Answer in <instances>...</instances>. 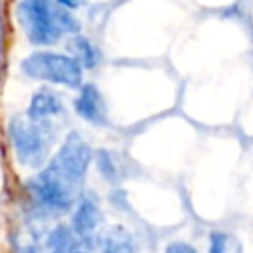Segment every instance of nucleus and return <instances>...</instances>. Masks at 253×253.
<instances>
[{"label": "nucleus", "mask_w": 253, "mask_h": 253, "mask_svg": "<svg viewBox=\"0 0 253 253\" xmlns=\"http://www.w3.org/2000/svg\"><path fill=\"white\" fill-rule=\"evenodd\" d=\"M18 18L34 45H51L63 34L79 30L77 20L55 0H20Z\"/></svg>", "instance_id": "obj_1"}, {"label": "nucleus", "mask_w": 253, "mask_h": 253, "mask_svg": "<svg viewBox=\"0 0 253 253\" xmlns=\"http://www.w3.org/2000/svg\"><path fill=\"white\" fill-rule=\"evenodd\" d=\"M55 134L51 121H36L28 113L12 115L8 121L10 144L18 162L26 168H42L47 162Z\"/></svg>", "instance_id": "obj_2"}, {"label": "nucleus", "mask_w": 253, "mask_h": 253, "mask_svg": "<svg viewBox=\"0 0 253 253\" xmlns=\"http://www.w3.org/2000/svg\"><path fill=\"white\" fill-rule=\"evenodd\" d=\"M22 71L30 79L57 83L71 89L83 87V65L67 53L34 51L22 61Z\"/></svg>", "instance_id": "obj_3"}, {"label": "nucleus", "mask_w": 253, "mask_h": 253, "mask_svg": "<svg viewBox=\"0 0 253 253\" xmlns=\"http://www.w3.org/2000/svg\"><path fill=\"white\" fill-rule=\"evenodd\" d=\"M91 160H93V150L85 142V138L79 132H69L63 144L59 146V150L49 158L45 168L51 174H55L59 180H63L67 186L81 192Z\"/></svg>", "instance_id": "obj_4"}, {"label": "nucleus", "mask_w": 253, "mask_h": 253, "mask_svg": "<svg viewBox=\"0 0 253 253\" xmlns=\"http://www.w3.org/2000/svg\"><path fill=\"white\" fill-rule=\"evenodd\" d=\"M103 225V210L93 192H83L81 198L77 200L73 208V217H71V229L73 233L81 239L85 247H93L97 243L99 233Z\"/></svg>", "instance_id": "obj_5"}, {"label": "nucleus", "mask_w": 253, "mask_h": 253, "mask_svg": "<svg viewBox=\"0 0 253 253\" xmlns=\"http://www.w3.org/2000/svg\"><path fill=\"white\" fill-rule=\"evenodd\" d=\"M73 107H75V113L83 121L97 125V126L107 125V105H105V99H103L99 87H95L93 83H85L79 89V93L73 101Z\"/></svg>", "instance_id": "obj_6"}, {"label": "nucleus", "mask_w": 253, "mask_h": 253, "mask_svg": "<svg viewBox=\"0 0 253 253\" xmlns=\"http://www.w3.org/2000/svg\"><path fill=\"white\" fill-rule=\"evenodd\" d=\"M99 253H140V243L125 225H109L97 237Z\"/></svg>", "instance_id": "obj_7"}, {"label": "nucleus", "mask_w": 253, "mask_h": 253, "mask_svg": "<svg viewBox=\"0 0 253 253\" xmlns=\"http://www.w3.org/2000/svg\"><path fill=\"white\" fill-rule=\"evenodd\" d=\"M26 113L36 121H51L53 117L63 113V103H61V99L55 91L40 89L32 95Z\"/></svg>", "instance_id": "obj_8"}, {"label": "nucleus", "mask_w": 253, "mask_h": 253, "mask_svg": "<svg viewBox=\"0 0 253 253\" xmlns=\"http://www.w3.org/2000/svg\"><path fill=\"white\" fill-rule=\"evenodd\" d=\"M208 253H243V245L235 233L215 229L208 237Z\"/></svg>", "instance_id": "obj_9"}, {"label": "nucleus", "mask_w": 253, "mask_h": 253, "mask_svg": "<svg viewBox=\"0 0 253 253\" xmlns=\"http://www.w3.org/2000/svg\"><path fill=\"white\" fill-rule=\"evenodd\" d=\"M45 235H42L36 227H26L14 237V251L16 253H43L45 251Z\"/></svg>", "instance_id": "obj_10"}, {"label": "nucleus", "mask_w": 253, "mask_h": 253, "mask_svg": "<svg viewBox=\"0 0 253 253\" xmlns=\"http://www.w3.org/2000/svg\"><path fill=\"white\" fill-rule=\"evenodd\" d=\"M69 51H71V57H75L83 67H95L99 63L97 47L87 38H83L79 34L69 42Z\"/></svg>", "instance_id": "obj_11"}, {"label": "nucleus", "mask_w": 253, "mask_h": 253, "mask_svg": "<svg viewBox=\"0 0 253 253\" xmlns=\"http://www.w3.org/2000/svg\"><path fill=\"white\" fill-rule=\"evenodd\" d=\"M95 162H97V168H99V172L103 174L105 180H109V182H119L121 180V170H119V164H117V158H115L113 152L97 150Z\"/></svg>", "instance_id": "obj_12"}, {"label": "nucleus", "mask_w": 253, "mask_h": 253, "mask_svg": "<svg viewBox=\"0 0 253 253\" xmlns=\"http://www.w3.org/2000/svg\"><path fill=\"white\" fill-rule=\"evenodd\" d=\"M164 253H200L198 247H194L188 241H170L164 249Z\"/></svg>", "instance_id": "obj_13"}, {"label": "nucleus", "mask_w": 253, "mask_h": 253, "mask_svg": "<svg viewBox=\"0 0 253 253\" xmlns=\"http://www.w3.org/2000/svg\"><path fill=\"white\" fill-rule=\"evenodd\" d=\"M59 6H63V8H77L79 4H81V0H55Z\"/></svg>", "instance_id": "obj_14"}, {"label": "nucleus", "mask_w": 253, "mask_h": 253, "mask_svg": "<svg viewBox=\"0 0 253 253\" xmlns=\"http://www.w3.org/2000/svg\"><path fill=\"white\" fill-rule=\"evenodd\" d=\"M2 38H4V28H2V0H0V61H2Z\"/></svg>", "instance_id": "obj_15"}, {"label": "nucleus", "mask_w": 253, "mask_h": 253, "mask_svg": "<svg viewBox=\"0 0 253 253\" xmlns=\"http://www.w3.org/2000/svg\"><path fill=\"white\" fill-rule=\"evenodd\" d=\"M77 253H93V251H91V249H89V247H81V249H79V251H77Z\"/></svg>", "instance_id": "obj_16"}]
</instances>
